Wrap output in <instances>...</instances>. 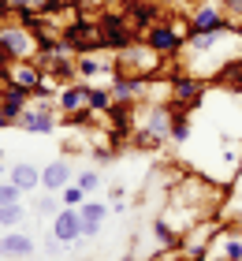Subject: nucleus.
Returning a JSON list of instances; mask_svg holds the SVG:
<instances>
[{"mask_svg": "<svg viewBox=\"0 0 242 261\" xmlns=\"http://www.w3.org/2000/svg\"><path fill=\"white\" fill-rule=\"evenodd\" d=\"M8 179L15 183L22 194H26V191H38V187H41V168L22 161V164H15V168H8Z\"/></svg>", "mask_w": 242, "mask_h": 261, "instance_id": "obj_10", "label": "nucleus"}, {"mask_svg": "<svg viewBox=\"0 0 242 261\" xmlns=\"http://www.w3.org/2000/svg\"><path fill=\"white\" fill-rule=\"evenodd\" d=\"M52 235H56L60 243H67V246H71V243H78V239H82V213L64 205V209H60L56 217H52Z\"/></svg>", "mask_w": 242, "mask_h": 261, "instance_id": "obj_6", "label": "nucleus"}, {"mask_svg": "<svg viewBox=\"0 0 242 261\" xmlns=\"http://www.w3.org/2000/svg\"><path fill=\"white\" fill-rule=\"evenodd\" d=\"M56 112H60V109H56V105H48V101H41L38 109H30V105H26V112L19 116V123H15V127L34 130V135H52L56 123H60V116H56Z\"/></svg>", "mask_w": 242, "mask_h": 261, "instance_id": "obj_4", "label": "nucleus"}, {"mask_svg": "<svg viewBox=\"0 0 242 261\" xmlns=\"http://www.w3.org/2000/svg\"><path fill=\"white\" fill-rule=\"evenodd\" d=\"M90 90L86 82H67L64 90H60V97H56V109L64 120H75V123H86V120H97L93 109H90Z\"/></svg>", "mask_w": 242, "mask_h": 261, "instance_id": "obj_2", "label": "nucleus"}, {"mask_svg": "<svg viewBox=\"0 0 242 261\" xmlns=\"http://www.w3.org/2000/svg\"><path fill=\"white\" fill-rule=\"evenodd\" d=\"M38 246L26 231H4L0 235V257H30Z\"/></svg>", "mask_w": 242, "mask_h": 261, "instance_id": "obj_8", "label": "nucleus"}, {"mask_svg": "<svg viewBox=\"0 0 242 261\" xmlns=\"http://www.w3.org/2000/svg\"><path fill=\"white\" fill-rule=\"evenodd\" d=\"M45 250H48V254H64V250H67V243H60L56 235H48V239H45Z\"/></svg>", "mask_w": 242, "mask_h": 261, "instance_id": "obj_17", "label": "nucleus"}, {"mask_svg": "<svg viewBox=\"0 0 242 261\" xmlns=\"http://www.w3.org/2000/svg\"><path fill=\"white\" fill-rule=\"evenodd\" d=\"M15 201H22V191H19V187L15 183H0V205H15Z\"/></svg>", "mask_w": 242, "mask_h": 261, "instance_id": "obj_15", "label": "nucleus"}, {"mask_svg": "<svg viewBox=\"0 0 242 261\" xmlns=\"http://www.w3.org/2000/svg\"><path fill=\"white\" fill-rule=\"evenodd\" d=\"M22 220H26V209H22V201H15V205H0V228L15 231V228H22Z\"/></svg>", "mask_w": 242, "mask_h": 261, "instance_id": "obj_11", "label": "nucleus"}, {"mask_svg": "<svg viewBox=\"0 0 242 261\" xmlns=\"http://www.w3.org/2000/svg\"><path fill=\"white\" fill-rule=\"evenodd\" d=\"M67 183H71V164H67L64 157H60V161H52V164H45V168H41V187H45V191L60 194Z\"/></svg>", "mask_w": 242, "mask_h": 261, "instance_id": "obj_9", "label": "nucleus"}, {"mask_svg": "<svg viewBox=\"0 0 242 261\" xmlns=\"http://www.w3.org/2000/svg\"><path fill=\"white\" fill-rule=\"evenodd\" d=\"M119 60H116V71L119 75H130V79H156V71L164 67L168 56L156 53L149 41L142 45H123V49H116Z\"/></svg>", "mask_w": 242, "mask_h": 261, "instance_id": "obj_1", "label": "nucleus"}, {"mask_svg": "<svg viewBox=\"0 0 242 261\" xmlns=\"http://www.w3.org/2000/svg\"><path fill=\"white\" fill-rule=\"evenodd\" d=\"M86 198H90V194H86V191H82V187H78V183H67V187H64V191H60V201H64V205H67V209H78V205H82V201H86Z\"/></svg>", "mask_w": 242, "mask_h": 261, "instance_id": "obj_13", "label": "nucleus"}, {"mask_svg": "<svg viewBox=\"0 0 242 261\" xmlns=\"http://www.w3.org/2000/svg\"><path fill=\"white\" fill-rule=\"evenodd\" d=\"M75 183H78V187H82V191H86V194H93L97 187H101V172H97V168H82Z\"/></svg>", "mask_w": 242, "mask_h": 261, "instance_id": "obj_14", "label": "nucleus"}, {"mask_svg": "<svg viewBox=\"0 0 242 261\" xmlns=\"http://www.w3.org/2000/svg\"><path fill=\"white\" fill-rule=\"evenodd\" d=\"M78 213H82V239H97V231H101V224H104V217H108V209L101 205V201L86 198V201L78 205Z\"/></svg>", "mask_w": 242, "mask_h": 261, "instance_id": "obj_7", "label": "nucleus"}, {"mask_svg": "<svg viewBox=\"0 0 242 261\" xmlns=\"http://www.w3.org/2000/svg\"><path fill=\"white\" fill-rule=\"evenodd\" d=\"M183 38H186V30H175V27H168V22H156V27L145 30V41H149L156 53H164V56L183 53Z\"/></svg>", "mask_w": 242, "mask_h": 261, "instance_id": "obj_5", "label": "nucleus"}, {"mask_svg": "<svg viewBox=\"0 0 242 261\" xmlns=\"http://www.w3.org/2000/svg\"><path fill=\"white\" fill-rule=\"evenodd\" d=\"M220 8H224V15L231 19V22L242 19V0H220Z\"/></svg>", "mask_w": 242, "mask_h": 261, "instance_id": "obj_16", "label": "nucleus"}, {"mask_svg": "<svg viewBox=\"0 0 242 261\" xmlns=\"http://www.w3.org/2000/svg\"><path fill=\"white\" fill-rule=\"evenodd\" d=\"M227 27H231V19L224 15L220 4H201L186 19V38H190V34H216V30H227Z\"/></svg>", "mask_w": 242, "mask_h": 261, "instance_id": "obj_3", "label": "nucleus"}, {"mask_svg": "<svg viewBox=\"0 0 242 261\" xmlns=\"http://www.w3.org/2000/svg\"><path fill=\"white\" fill-rule=\"evenodd\" d=\"M0 127H15V123H11V116H8L4 109H0Z\"/></svg>", "mask_w": 242, "mask_h": 261, "instance_id": "obj_18", "label": "nucleus"}, {"mask_svg": "<svg viewBox=\"0 0 242 261\" xmlns=\"http://www.w3.org/2000/svg\"><path fill=\"white\" fill-rule=\"evenodd\" d=\"M60 209H64V201H60V194H52V191L34 201V213H38V217H56Z\"/></svg>", "mask_w": 242, "mask_h": 261, "instance_id": "obj_12", "label": "nucleus"}]
</instances>
